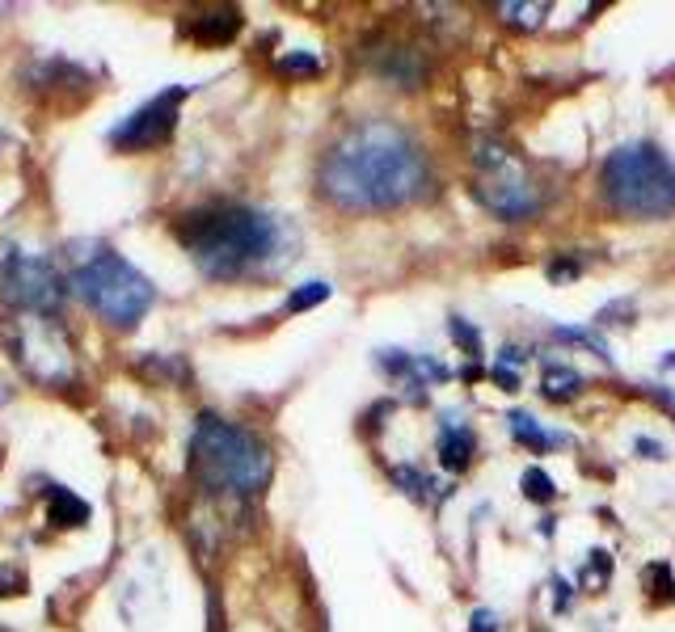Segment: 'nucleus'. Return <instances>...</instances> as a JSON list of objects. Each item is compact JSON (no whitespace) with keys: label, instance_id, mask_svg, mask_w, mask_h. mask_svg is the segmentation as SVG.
Segmentation results:
<instances>
[{"label":"nucleus","instance_id":"2f4dec72","mask_svg":"<svg viewBox=\"0 0 675 632\" xmlns=\"http://www.w3.org/2000/svg\"><path fill=\"white\" fill-rule=\"evenodd\" d=\"M0 401H4V388H0Z\"/></svg>","mask_w":675,"mask_h":632},{"label":"nucleus","instance_id":"4468645a","mask_svg":"<svg viewBox=\"0 0 675 632\" xmlns=\"http://www.w3.org/2000/svg\"><path fill=\"white\" fill-rule=\"evenodd\" d=\"M583 372H575V367H561V363H549L545 367V376H540V393L549 396V401H570V396L583 393Z\"/></svg>","mask_w":675,"mask_h":632},{"label":"nucleus","instance_id":"20e7f679","mask_svg":"<svg viewBox=\"0 0 675 632\" xmlns=\"http://www.w3.org/2000/svg\"><path fill=\"white\" fill-rule=\"evenodd\" d=\"M599 198L625 219H663L675 211V165L650 139L613 148L599 165Z\"/></svg>","mask_w":675,"mask_h":632},{"label":"nucleus","instance_id":"dca6fc26","mask_svg":"<svg viewBox=\"0 0 675 632\" xmlns=\"http://www.w3.org/2000/svg\"><path fill=\"white\" fill-rule=\"evenodd\" d=\"M608 577H613V553H604V549H591V561L578 570V582L587 586V591H604L608 586Z\"/></svg>","mask_w":675,"mask_h":632},{"label":"nucleus","instance_id":"cd10ccee","mask_svg":"<svg viewBox=\"0 0 675 632\" xmlns=\"http://www.w3.org/2000/svg\"><path fill=\"white\" fill-rule=\"evenodd\" d=\"M469 632H498V615L495 612H473V620H469Z\"/></svg>","mask_w":675,"mask_h":632},{"label":"nucleus","instance_id":"2eb2a0df","mask_svg":"<svg viewBox=\"0 0 675 632\" xmlns=\"http://www.w3.org/2000/svg\"><path fill=\"white\" fill-rule=\"evenodd\" d=\"M498 18L507 21V26H519V30H537V26H545V18H549V4H519V0H507V4H498Z\"/></svg>","mask_w":675,"mask_h":632},{"label":"nucleus","instance_id":"412c9836","mask_svg":"<svg viewBox=\"0 0 675 632\" xmlns=\"http://www.w3.org/2000/svg\"><path fill=\"white\" fill-rule=\"evenodd\" d=\"M554 337H561V342H575V346H587V350H596V358H604V363L613 367V346H608L599 334H591V329H554Z\"/></svg>","mask_w":675,"mask_h":632},{"label":"nucleus","instance_id":"4be33fe9","mask_svg":"<svg viewBox=\"0 0 675 632\" xmlns=\"http://www.w3.org/2000/svg\"><path fill=\"white\" fill-rule=\"evenodd\" d=\"M278 72H283V77H317L321 60L304 56V51H292V56H283V60H278Z\"/></svg>","mask_w":675,"mask_h":632},{"label":"nucleus","instance_id":"7ed1b4c3","mask_svg":"<svg viewBox=\"0 0 675 632\" xmlns=\"http://www.w3.org/2000/svg\"><path fill=\"white\" fill-rule=\"evenodd\" d=\"M190 468L212 494L254 497L271 481V452L258 435L216 414H203L190 438Z\"/></svg>","mask_w":675,"mask_h":632},{"label":"nucleus","instance_id":"f03ea898","mask_svg":"<svg viewBox=\"0 0 675 632\" xmlns=\"http://www.w3.org/2000/svg\"><path fill=\"white\" fill-rule=\"evenodd\" d=\"M186 254L195 257L207 278H245L258 270H275L283 249V224L271 211L216 203L186 216L178 228Z\"/></svg>","mask_w":675,"mask_h":632},{"label":"nucleus","instance_id":"b1692460","mask_svg":"<svg viewBox=\"0 0 675 632\" xmlns=\"http://www.w3.org/2000/svg\"><path fill=\"white\" fill-rule=\"evenodd\" d=\"M393 481H398L410 497H427V490H436V485H431L422 473H414V468H393Z\"/></svg>","mask_w":675,"mask_h":632},{"label":"nucleus","instance_id":"0eeeda50","mask_svg":"<svg viewBox=\"0 0 675 632\" xmlns=\"http://www.w3.org/2000/svg\"><path fill=\"white\" fill-rule=\"evenodd\" d=\"M0 296L21 316H56L63 304V283L47 257L9 249L0 257Z\"/></svg>","mask_w":675,"mask_h":632},{"label":"nucleus","instance_id":"423d86ee","mask_svg":"<svg viewBox=\"0 0 675 632\" xmlns=\"http://www.w3.org/2000/svg\"><path fill=\"white\" fill-rule=\"evenodd\" d=\"M473 157H477L473 195L490 216L507 219V224H519V219H532L540 207L549 203V190L528 174V165H524L507 144L481 139Z\"/></svg>","mask_w":675,"mask_h":632},{"label":"nucleus","instance_id":"39448f33","mask_svg":"<svg viewBox=\"0 0 675 632\" xmlns=\"http://www.w3.org/2000/svg\"><path fill=\"white\" fill-rule=\"evenodd\" d=\"M72 287H77V296L101 320H110L119 329H131L139 316L157 304V287L139 275L131 261H123L110 249H101L89 261H80L77 275H72Z\"/></svg>","mask_w":675,"mask_h":632},{"label":"nucleus","instance_id":"a211bd4d","mask_svg":"<svg viewBox=\"0 0 675 632\" xmlns=\"http://www.w3.org/2000/svg\"><path fill=\"white\" fill-rule=\"evenodd\" d=\"M330 296H334L330 283H304V287H296V292L287 296V313H309V308H317L321 299Z\"/></svg>","mask_w":675,"mask_h":632},{"label":"nucleus","instance_id":"9d476101","mask_svg":"<svg viewBox=\"0 0 675 632\" xmlns=\"http://www.w3.org/2000/svg\"><path fill=\"white\" fill-rule=\"evenodd\" d=\"M473 447L477 443L469 426H460V422H443V426H439V460H443V468L464 473L469 460H473Z\"/></svg>","mask_w":675,"mask_h":632},{"label":"nucleus","instance_id":"bb28decb","mask_svg":"<svg viewBox=\"0 0 675 632\" xmlns=\"http://www.w3.org/2000/svg\"><path fill=\"white\" fill-rule=\"evenodd\" d=\"M26 591V573L18 565H0V599L4 594H21Z\"/></svg>","mask_w":675,"mask_h":632},{"label":"nucleus","instance_id":"f8f14e48","mask_svg":"<svg viewBox=\"0 0 675 632\" xmlns=\"http://www.w3.org/2000/svg\"><path fill=\"white\" fill-rule=\"evenodd\" d=\"M507 426H511V435H516V443H524V447H532V452H549V447H561L566 443V435H554V431H545L537 417L524 414V409H516V414H507Z\"/></svg>","mask_w":675,"mask_h":632},{"label":"nucleus","instance_id":"a878e982","mask_svg":"<svg viewBox=\"0 0 675 632\" xmlns=\"http://www.w3.org/2000/svg\"><path fill=\"white\" fill-rule=\"evenodd\" d=\"M620 316H634V299H616V304H608V308H599L596 325H625Z\"/></svg>","mask_w":675,"mask_h":632},{"label":"nucleus","instance_id":"aec40b11","mask_svg":"<svg viewBox=\"0 0 675 632\" xmlns=\"http://www.w3.org/2000/svg\"><path fill=\"white\" fill-rule=\"evenodd\" d=\"M519 485H524V497H528V502H554V497H557L554 476L545 473V468H528Z\"/></svg>","mask_w":675,"mask_h":632},{"label":"nucleus","instance_id":"1a4fd4ad","mask_svg":"<svg viewBox=\"0 0 675 632\" xmlns=\"http://www.w3.org/2000/svg\"><path fill=\"white\" fill-rule=\"evenodd\" d=\"M186 98V89L174 85V89H165L160 98L144 101L131 119H123L115 131H110V144L123 148V152H148V148H160L165 139L174 136V127H178V106Z\"/></svg>","mask_w":675,"mask_h":632},{"label":"nucleus","instance_id":"5701e85b","mask_svg":"<svg viewBox=\"0 0 675 632\" xmlns=\"http://www.w3.org/2000/svg\"><path fill=\"white\" fill-rule=\"evenodd\" d=\"M448 329H452V337H457V346H464V355H469V358L481 355V334H477L469 320L452 316V325H448Z\"/></svg>","mask_w":675,"mask_h":632},{"label":"nucleus","instance_id":"6ab92c4d","mask_svg":"<svg viewBox=\"0 0 675 632\" xmlns=\"http://www.w3.org/2000/svg\"><path fill=\"white\" fill-rule=\"evenodd\" d=\"M646 582H650V594H655L658 603H672L675 599V573L667 561H655V565H646V573H642Z\"/></svg>","mask_w":675,"mask_h":632},{"label":"nucleus","instance_id":"7c9ffc66","mask_svg":"<svg viewBox=\"0 0 675 632\" xmlns=\"http://www.w3.org/2000/svg\"><path fill=\"white\" fill-rule=\"evenodd\" d=\"M554 591H557V612H566V608H570V582H566V577H554Z\"/></svg>","mask_w":675,"mask_h":632},{"label":"nucleus","instance_id":"6e6552de","mask_svg":"<svg viewBox=\"0 0 675 632\" xmlns=\"http://www.w3.org/2000/svg\"><path fill=\"white\" fill-rule=\"evenodd\" d=\"M18 363L39 379V384H68L77 376L72 363V342L63 334V325L56 316H18Z\"/></svg>","mask_w":675,"mask_h":632},{"label":"nucleus","instance_id":"393cba45","mask_svg":"<svg viewBox=\"0 0 675 632\" xmlns=\"http://www.w3.org/2000/svg\"><path fill=\"white\" fill-rule=\"evenodd\" d=\"M545 275L554 278V283H570V278L583 275V261H578L575 254H561V257H554V261H549V270H545Z\"/></svg>","mask_w":675,"mask_h":632},{"label":"nucleus","instance_id":"c85d7f7f","mask_svg":"<svg viewBox=\"0 0 675 632\" xmlns=\"http://www.w3.org/2000/svg\"><path fill=\"white\" fill-rule=\"evenodd\" d=\"M646 396H650V401H658V405H663V409L675 417V393H667L663 384H646Z\"/></svg>","mask_w":675,"mask_h":632},{"label":"nucleus","instance_id":"c756f323","mask_svg":"<svg viewBox=\"0 0 675 632\" xmlns=\"http://www.w3.org/2000/svg\"><path fill=\"white\" fill-rule=\"evenodd\" d=\"M634 452L646 455V460H663V443H655V438H634Z\"/></svg>","mask_w":675,"mask_h":632},{"label":"nucleus","instance_id":"9b49d317","mask_svg":"<svg viewBox=\"0 0 675 632\" xmlns=\"http://www.w3.org/2000/svg\"><path fill=\"white\" fill-rule=\"evenodd\" d=\"M237 30H241V9H212V13H199V18L190 21V39L207 42V47L237 39Z\"/></svg>","mask_w":675,"mask_h":632},{"label":"nucleus","instance_id":"ddd939ff","mask_svg":"<svg viewBox=\"0 0 675 632\" xmlns=\"http://www.w3.org/2000/svg\"><path fill=\"white\" fill-rule=\"evenodd\" d=\"M47 514H51L56 527H80V523H89V506H85L72 490H63V485H51V494H47Z\"/></svg>","mask_w":675,"mask_h":632},{"label":"nucleus","instance_id":"f257e3e1","mask_svg":"<svg viewBox=\"0 0 675 632\" xmlns=\"http://www.w3.org/2000/svg\"><path fill=\"white\" fill-rule=\"evenodd\" d=\"M321 195L346 211H398L431 190L418 139L389 119H363L330 144L317 169Z\"/></svg>","mask_w":675,"mask_h":632},{"label":"nucleus","instance_id":"f3484780","mask_svg":"<svg viewBox=\"0 0 675 632\" xmlns=\"http://www.w3.org/2000/svg\"><path fill=\"white\" fill-rule=\"evenodd\" d=\"M524 350H516V346H507V350H502V355H498V363H495V372H490V376H495V384L498 388H507V393H516L519 388V363H524Z\"/></svg>","mask_w":675,"mask_h":632}]
</instances>
